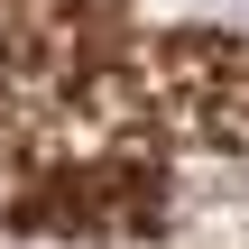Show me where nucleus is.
Returning a JSON list of instances; mask_svg holds the SVG:
<instances>
[{"label": "nucleus", "instance_id": "obj_1", "mask_svg": "<svg viewBox=\"0 0 249 249\" xmlns=\"http://www.w3.org/2000/svg\"><path fill=\"white\" fill-rule=\"evenodd\" d=\"M0 249H249V28L0 0Z\"/></svg>", "mask_w": 249, "mask_h": 249}]
</instances>
